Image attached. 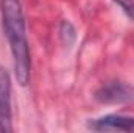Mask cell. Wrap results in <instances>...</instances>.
Segmentation results:
<instances>
[{"instance_id": "cell-6", "label": "cell", "mask_w": 134, "mask_h": 133, "mask_svg": "<svg viewBox=\"0 0 134 133\" xmlns=\"http://www.w3.org/2000/svg\"><path fill=\"white\" fill-rule=\"evenodd\" d=\"M130 17H134V0H114Z\"/></svg>"}, {"instance_id": "cell-3", "label": "cell", "mask_w": 134, "mask_h": 133, "mask_svg": "<svg viewBox=\"0 0 134 133\" xmlns=\"http://www.w3.org/2000/svg\"><path fill=\"white\" fill-rule=\"evenodd\" d=\"M13 132L11 125V78L0 67V133Z\"/></svg>"}, {"instance_id": "cell-2", "label": "cell", "mask_w": 134, "mask_h": 133, "mask_svg": "<svg viewBox=\"0 0 134 133\" xmlns=\"http://www.w3.org/2000/svg\"><path fill=\"white\" fill-rule=\"evenodd\" d=\"M134 97V89L123 81H108L95 91V99L104 105L126 103Z\"/></svg>"}, {"instance_id": "cell-4", "label": "cell", "mask_w": 134, "mask_h": 133, "mask_svg": "<svg viewBox=\"0 0 134 133\" xmlns=\"http://www.w3.org/2000/svg\"><path fill=\"white\" fill-rule=\"evenodd\" d=\"M97 132H134V117L122 114H108L89 124Z\"/></svg>"}, {"instance_id": "cell-1", "label": "cell", "mask_w": 134, "mask_h": 133, "mask_svg": "<svg viewBox=\"0 0 134 133\" xmlns=\"http://www.w3.org/2000/svg\"><path fill=\"white\" fill-rule=\"evenodd\" d=\"M0 11H2V24L3 30L8 38L14 74L19 85L25 86L30 81V49L27 41L25 30V19L20 0H0Z\"/></svg>"}, {"instance_id": "cell-5", "label": "cell", "mask_w": 134, "mask_h": 133, "mask_svg": "<svg viewBox=\"0 0 134 133\" xmlns=\"http://www.w3.org/2000/svg\"><path fill=\"white\" fill-rule=\"evenodd\" d=\"M59 33H61V38H63L64 44H67V45H72L73 41H75V38H76V34H75V28H73L72 24L67 22V21H64V22L61 24V30H59Z\"/></svg>"}]
</instances>
